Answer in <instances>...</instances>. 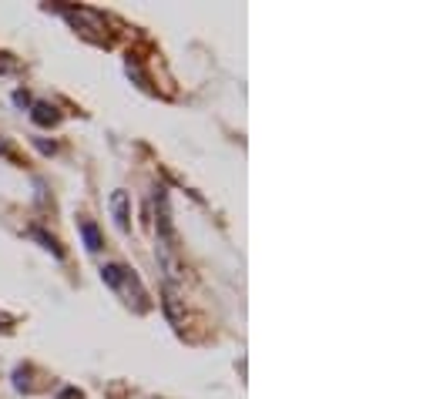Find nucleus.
I'll use <instances>...</instances> for the list:
<instances>
[{
	"label": "nucleus",
	"mask_w": 433,
	"mask_h": 399,
	"mask_svg": "<svg viewBox=\"0 0 433 399\" xmlns=\"http://www.w3.org/2000/svg\"><path fill=\"white\" fill-rule=\"evenodd\" d=\"M64 20L74 27L78 34H84L88 41H94V44H108V24H105V17L98 14V11H91V7H61Z\"/></svg>",
	"instance_id": "f257e3e1"
},
{
	"label": "nucleus",
	"mask_w": 433,
	"mask_h": 399,
	"mask_svg": "<svg viewBox=\"0 0 433 399\" xmlns=\"http://www.w3.org/2000/svg\"><path fill=\"white\" fill-rule=\"evenodd\" d=\"M155 208H158V242L175 248L178 238H175V229H171V208H168V191L165 188L155 191Z\"/></svg>",
	"instance_id": "f03ea898"
},
{
	"label": "nucleus",
	"mask_w": 433,
	"mask_h": 399,
	"mask_svg": "<svg viewBox=\"0 0 433 399\" xmlns=\"http://www.w3.org/2000/svg\"><path fill=\"white\" fill-rule=\"evenodd\" d=\"M118 292H124V295H128V302H135V309H138V312H145V309H148V295H145V289H141V282H138V276H135V272L121 269Z\"/></svg>",
	"instance_id": "7ed1b4c3"
},
{
	"label": "nucleus",
	"mask_w": 433,
	"mask_h": 399,
	"mask_svg": "<svg viewBox=\"0 0 433 399\" xmlns=\"http://www.w3.org/2000/svg\"><path fill=\"white\" fill-rule=\"evenodd\" d=\"M111 218H114L118 231L128 235V229H131V222H128V191H114L111 195Z\"/></svg>",
	"instance_id": "20e7f679"
},
{
	"label": "nucleus",
	"mask_w": 433,
	"mask_h": 399,
	"mask_svg": "<svg viewBox=\"0 0 433 399\" xmlns=\"http://www.w3.org/2000/svg\"><path fill=\"white\" fill-rule=\"evenodd\" d=\"M31 118H34V124H41V128H51V124L61 121L58 108H54V104H47V101H37V104H31Z\"/></svg>",
	"instance_id": "39448f33"
},
{
	"label": "nucleus",
	"mask_w": 433,
	"mask_h": 399,
	"mask_svg": "<svg viewBox=\"0 0 433 399\" xmlns=\"http://www.w3.org/2000/svg\"><path fill=\"white\" fill-rule=\"evenodd\" d=\"M165 312H168V319L175 329H182V302H178V292L175 285H165Z\"/></svg>",
	"instance_id": "423d86ee"
},
{
	"label": "nucleus",
	"mask_w": 433,
	"mask_h": 399,
	"mask_svg": "<svg viewBox=\"0 0 433 399\" xmlns=\"http://www.w3.org/2000/svg\"><path fill=\"white\" fill-rule=\"evenodd\" d=\"M31 238H37V242H41V245H44L54 259H64V248L58 245V238H54V235H47L44 229H31Z\"/></svg>",
	"instance_id": "0eeeda50"
},
{
	"label": "nucleus",
	"mask_w": 433,
	"mask_h": 399,
	"mask_svg": "<svg viewBox=\"0 0 433 399\" xmlns=\"http://www.w3.org/2000/svg\"><path fill=\"white\" fill-rule=\"evenodd\" d=\"M81 235H84V245H88V252H98V248H101V235H98V229H94V222L81 218Z\"/></svg>",
	"instance_id": "6e6552de"
},
{
	"label": "nucleus",
	"mask_w": 433,
	"mask_h": 399,
	"mask_svg": "<svg viewBox=\"0 0 433 399\" xmlns=\"http://www.w3.org/2000/svg\"><path fill=\"white\" fill-rule=\"evenodd\" d=\"M118 278H121V265H105V269H101V282H105V285L118 289Z\"/></svg>",
	"instance_id": "1a4fd4ad"
},
{
	"label": "nucleus",
	"mask_w": 433,
	"mask_h": 399,
	"mask_svg": "<svg viewBox=\"0 0 433 399\" xmlns=\"http://www.w3.org/2000/svg\"><path fill=\"white\" fill-rule=\"evenodd\" d=\"M14 386L17 389H31V366H20L14 372Z\"/></svg>",
	"instance_id": "9d476101"
},
{
	"label": "nucleus",
	"mask_w": 433,
	"mask_h": 399,
	"mask_svg": "<svg viewBox=\"0 0 433 399\" xmlns=\"http://www.w3.org/2000/svg\"><path fill=\"white\" fill-rule=\"evenodd\" d=\"M14 104H17V108H31L34 101H31V94L20 88V91H14Z\"/></svg>",
	"instance_id": "9b49d317"
},
{
	"label": "nucleus",
	"mask_w": 433,
	"mask_h": 399,
	"mask_svg": "<svg viewBox=\"0 0 433 399\" xmlns=\"http://www.w3.org/2000/svg\"><path fill=\"white\" fill-rule=\"evenodd\" d=\"M34 144H37V148H41V151H44V154H54V151H58V144H54V141L37 138V141H34Z\"/></svg>",
	"instance_id": "f8f14e48"
},
{
	"label": "nucleus",
	"mask_w": 433,
	"mask_h": 399,
	"mask_svg": "<svg viewBox=\"0 0 433 399\" xmlns=\"http://www.w3.org/2000/svg\"><path fill=\"white\" fill-rule=\"evenodd\" d=\"M61 399H81V393H78V389H64Z\"/></svg>",
	"instance_id": "ddd939ff"
},
{
	"label": "nucleus",
	"mask_w": 433,
	"mask_h": 399,
	"mask_svg": "<svg viewBox=\"0 0 433 399\" xmlns=\"http://www.w3.org/2000/svg\"><path fill=\"white\" fill-rule=\"evenodd\" d=\"M11 67H14L11 61H0V71H11Z\"/></svg>",
	"instance_id": "4468645a"
},
{
	"label": "nucleus",
	"mask_w": 433,
	"mask_h": 399,
	"mask_svg": "<svg viewBox=\"0 0 433 399\" xmlns=\"http://www.w3.org/2000/svg\"><path fill=\"white\" fill-rule=\"evenodd\" d=\"M7 151H11V148H7V141L0 138V154H7Z\"/></svg>",
	"instance_id": "2eb2a0df"
},
{
	"label": "nucleus",
	"mask_w": 433,
	"mask_h": 399,
	"mask_svg": "<svg viewBox=\"0 0 433 399\" xmlns=\"http://www.w3.org/2000/svg\"><path fill=\"white\" fill-rule=\"evenodd\" d=\"M0 323H7V319H0Z\"/></svg>",
	"instance_id": "dca6fc26"
}]
</instances>
